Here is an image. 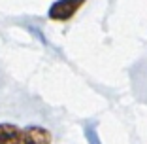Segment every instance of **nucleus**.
Here are the masks:
<instances>
[{"instance_id":"1","label":"nucleus","mask_w":147,"mask_h":144,"mask_svg":"<svg viewBox=\"0 0 147 144\" xmlns=\"http://www.w3.org/2000/svg\"><path fill=\"white\" fill-rule=\"evenodd\" d=\"M85 4V0H57L55 4L49 8V19L53 21H70V19L79 12V8Z\"/></svg>"},{"instance_id":"2","label":"nucleus","mask_w":147,"mask_h":144,"mask_svg":"<svg viewBox=\"0 0 147 144\" xmlns=\"http://www.w3.org/2000/svg\"><path fill=\"white\" fill-rule=\"evenodd\" d=\"M19 144H51V133L40 125H26Z\"/></svg>"},{"instance_id":"3","label":"nucleus","mask_w":147,"mask_h":144,"mask_svg":"<svg viewBox=\"0 0 147 144\" xmlns=\"http://www.w3.org/2000/svg\"><path fill=\"white\" fill-rule=\"evenodd\" d=\"M23 129L13 123H0V144H19Z\"/></svg>"}]
</instances>
